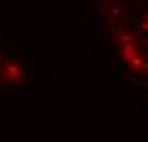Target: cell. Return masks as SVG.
<instances>
[{
  "mask_svg": "<svg viewBox=\"0 0 148 142\" xmlns=\"http://www.w3.org/2000/svg\"><path fill=\"white\" fill-rule=\"evenodd\" d=\"M143 29H144V32H148V15L144 17V21H143Z\"/></svg>",
  "mask_w": 148,
  "mask_h": 142,
  "instance_id": "obj_3",
  "label": "cell"
},
{
  "mask_svg": "<svg viewBox=\"0 0 148 142\" xmlns=\"http://www.w3.org/2000/svg\"><path fill=\"white\" fill-rule=\"evenodd\" d=\"M4 70H6V82L8 83H15V82H23L27 78V74H25V70H21L15 63H6V66H4Z\"/></svg>",
  "mask_w": 148,
  "mask_h": 142,
  "instance_id": "obj_1",
  "label": "cell"
},
{
  "mask_svg": "<svg viewBox=\"0 0 148 142\" xmlns=\"http://www.w3.org/2000/svg\"><path fill=\"white\" fill-rule=\"evenodd\" d=\"M122 55H123V59L129 63L131 59H135V57H137V46H135V44H125L123 49H122Z\"/></svg>",
  "mask_w": 148,
  "mask_h": 142,
  "instance_id": "obj_2",
  "label": "cell"
}]
</instances>
